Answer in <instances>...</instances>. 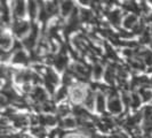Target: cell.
Segmentation results:
<instances>
[{
  "mask_svg": "<svg viewBox=\"0 0 152 138\" xmlns=\"http://www.w3.org/2000/svg\"><path fill=\"white\" fill-rule=\"evenodd\" d=\"M1 45H2V47L9 46V38H6V37L4 36V37H2V40H1Z\"/></svg>",
  "mask_w": 152,
  "mask_h": 138,
  "instance_id": "9a60e30c",
  "label": "cell"
},
{
  "mask_svg": "<svg viewBox=\"0 0 152 138\" xmlns=\"http://www.w3.org/2000/svg\"><path fill=\"white\" fill-rule=\"evenodd\" d=\"M29 9H30V12H31V15L34 16L36 12H37V6H36V4H34V2H30V5H29Z\"/></svg>",
  "mask_w": 152,
  "mask_h": 138,
  "instance_id": "7c38bea8",
  "label": "cell"
},
{
  "mask_svg": "<svg viewBox=\"0 0 152 138\" xmlns=\"http://www.w3.org/2000/svg\"><path fill=\"white\" fill-rule=\"evenodd\" d=\"M72 2H69V1H66V2H63L62 4V12H63V14L64 15H66V14H69V12L72 9Z\"/></svg>",
  "mask_w": 152,
  "mask_h": 138,
  "instance_id": "8992f818",
  "label": "cell"
},
{
  "mask_svg": "<svg viewBox=\"0 0 152 138\" xmlns=\"http://www.w3.org/2000/svg\"><path fill=\"white\" fill-rule=\"evenodd\" d=\"M130 104L134 106V107H136V106H138V104H140V100H138V98H137V96H133L132 97V101H130Z\"/></svg>",
  "mask_w": 152,
  "mask_h": 138,
  "instance_id": "4fadbf2b",
  "label": "cell"
},
{
  "mask_svg": "<svg viewBox=\"0 0 152 138\" xmlns=\"http://www.w3.org/2000/svg\"><path fill=\"white\" fill-rule=\"evenodd\" d=\"M66 63V58L65 56H58L56 60H55V65L58 69H62Z\"/></svg>",
  "mask_w": 152,
  "mask_h": 138,
  "instance_id": "5b68a950",
  "label": "cell"
},
{
  "mask_svg": "<svg viewBox=\"0 0 152 138\" xmlns=\"http://www.w3.org/2000/svg\"><path fill=\"white\" fill-rule=\"evenodd\" d=\"M97 108H99V112L104 109V98H103L102 94H99L97 97Z\"/></svg>",
  "mask_w": 152,
  "mask_h": 138,
  "instance_id": "8fae6325",
  "label": "cell"
},
{
  "mask_svg": "<svg viewBox=\"0 0 152 138\" xmlns=\"http://www.w3.org/2000/svg\"><path fill=\"white\" fill-rule=\"evenodd\" d=\"M110 20L114 23V24H117V23L120 21V14H119V12H112L111 14H110Z\"/></svg>",
  "mask_w": 152,
  "mask_h": 138,
  "instance_id": "9c48e42d",
  "label": "cell"
},
{
  "mask_svg": "<svg viewBox=\"0 0 152 138\" xmlns=\"http://www.w3.org/2000/svg\"><path fill=\"white\" fill-rule=\"evenodd\" d=\"M34 98H36L37 100H45L46 99L45 92L42 91L40 88L36 89V91H34Z\"/></svg>",
  "mask_w": 152,
  "mask_h": 138,
  "instance_id": "ba28073f",
  "label": "cell"
},
{
  "mask_svg": "<svg viewBox=\"0 0 152 138\" xmlns=\"http://www.w3.org/2000/svg\"><path fill=\"white\" fill-rule=\"evenodd\" d=\"M135 23H136V17L134 15H129L125 21V25H126V28H132L135 25Z\"/></svg>",
  "mask_w": 152,
  "mask_h": 138,
  "instance_id": "277c9868",
  "label": "cell"
},
{
  "mask_svg": "<svg viewBox=\"0 0 152 138\" xmlns=\"http://www.w3.org/2000/svg\"><path fill=\"white\" fill-rule=\"evenodd\" d=\"M109 108L111 112L113 113H119L121 111V105H120V101L118 99H113L109 102Z\"/></svg>",
  "mask_w": 152,
  "mask_h": 138,
  "instance_id": "7a4b0ae2",
  "label": "cell"
},
{
  "mask_svg": "<svg viewBox=\"0 0 152 138\" xmlns=\"http://www.w3.org/2000/svg\"><path fill=\"white\" fill-rule=\"evenodd\" d=\"M141 94H142V98L146 101V100H150L152 98V93L148 89H142L141 90Z\"/></svg>",
  "mask_w": 152,
  "mask_h": 138,
  "instance_id": "30bf717a",
  "label": "cell"
},
{
  "mask_svg": "<svg viewBox=\"0 0 152 138\" xmlns=\"http://www.w3.org/2000/svg\"><path fill=\"white\" fill-rule=\"evenodd\" d=\"M25 61H26V55L23 53L22 51H20V52L15 55V58H14V62H20V63H22V62H25Z\"/></svg>",
  "mask_w": 152,
  "mask_h": 138,
  "instance_id": "52a82bcc",
  "label": "cell"
},
{
  "mask_svg": "<svg viewBox=\"0 0 152 138\" xmlns=\"http://www.w3.org/2000/svg\"><path fill=\"white\" fill-rule=\"evenodd\" d=\"M24 8H25V5H24V2H22V1L17 2V4H16V7H15L16 15L22 16L23 14H24Z\"/></svg>",
  "mask_w": 152,
  "mask_h": 138,
  "instance_id": "3957f363",
  "label": "cell"
},
{
  "mask_svg": "<svg viewBox=\"0 0 152 138\" xmlns=\"http://www.w3.org/2000/svg\"><path fill=\"white\" fill-rule=\"evenodd\" d=\"M28 29H29V25H28V23H25V22L16 23L15 27H14V30H15L17 36H23V35L28 31Z\"/></svg>",
  "mask_w": 152,
  "mask_h": 138,
  "instance_id": "6da1fadb",
  "label": "cell"
},
{
  "mask_svg": "<svg viewBox=\"0 0 152 138\" xmlns=\"http://www.w3.org/2000/svg\"><path fill=\"white\" fill-rule=\"evenodd\" d=\"M102 74V68L99 67V66H97V67H95V76L99 78V75Z\"/></svg>",
  "mask_w": 152,
  "mask_h": 138,
  "instance_id": "2e32d148",
  "label": "cell"
},
{
  "mask_svg": "<svg viewBox=\"0 0 152 138\" xmlns=\"http://www.w3.org/2000/svg\"><path fill=\"white\" fill-rule=\"evenodd\" d=\"M73 125H75V121H73V120H71V119H68V120H65V121H64V127L70 128V127H73Z\"/></svg>",
  "mask_w": 152,
  "mask_h": 138,
  "instance_id": "5bb4252c",
  "label": "cell"
}]
</instances>
